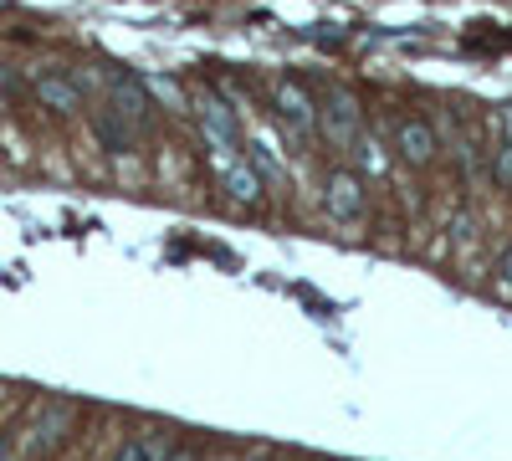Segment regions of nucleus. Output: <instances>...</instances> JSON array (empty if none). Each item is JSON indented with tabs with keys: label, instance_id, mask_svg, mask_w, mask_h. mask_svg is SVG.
Listing matches in <instances>:
<instances>
[{
	"label": "nucleus",
	"instance_id": "obj_1",
	"mask_svg": "<svg viewBox=\"0 0 512 461\" xmlns=\"http://www.w3.org/2000/svg\"><path fill=\"white\" fill-rule=\"evenodd\" d=\"M210 170H216L221 190L236 205H262V175L251 170V159L241 149H210Z\"/></svg>",
	"mask_w": 512,
	"mask_h": 461
},
{
	"label": "nucleus",
	"instance_id": "obj_2",
	"mask_svg": "<svg viewBox=\"0 0 512 461\" xmlns=\"http://www.w3.org/2000/svg\"><path fill=\"white\" fill-rule=\"evenodd\" d=\"M364 205H369V190H364V180L354 170H328V180H323V211L333 221L354 226L364 216Z\"/></svg>",
	"mask_w": 512,
	"mask_h": 461
},
{
	"label": "nucleus",
	"instance_id": "obj_3",
	"mask_svg": "<svg viewBox=\"0 0 512 461\" xmlns=\"http://www.w3.org/2000/svg\"><path fill=\"white\" fill-rule=\"evenodd\" d=\"M277 123L292 134V139H308L313 129H318V103H313V93L303 88V82H277Z\"/></svg>",
	"mask_w": 512,
	"mask_h": 461
},
{
	"label": "nucleus",
	"instance_id": "obj_4",
	"mask_svg": "<svg viewBox=\"0 0 512 461\" xmlns=\"http://www.w3.org/2000/svg\"><path fill=\"white\" fill-rule=\"evenodd\" d=\"M318 129L328 134V144H333V149H349V144L359 139V103H354V93L333 88V93H328V103L318 108Z\"/></svg>",
	"mask_w": 512,
	"mask_h": 461
},
{
	"label": "nucleus",
	"instance_id": "obj_5",
	"mask_svg": "<svg viewBox=\"0 0 512 461\" xmlns=\"http://www.w3.org/2000/svg\"><path fill=\"white\" fill-rule=\"evenodd\" d=\"M395 149L405 164H415V170H425L436 154H441V139L431 129V118H400L395 123Z\"/></svg>",
	"mask_w": 512,
	"mask_h": 461
},
{
	"label": "nucleus",
	"instance_id": "obj_6",
	"mask_svg": "<svg viewBox=\"0 0 512 461\" xmlns=\"http://www.w3.org/2000/svg\"><path fill=\"white\" fill-rule=\"evenodd\" d=\"M200 134H205V149H236V118L221 98L200 103Z\"/></svg>",
	"mask_w": 512,
	"mask_h": 461
},
{
	"label": "nucleus",
	"instance_id": "obj_7",
	"mask_svg": "<svg viewBox=\"0 0 512 461\" xmlns=\"http://www.w3.org/2000/svg\"><path fill=\"white\" fill-rule=\"evenodd\" d=\"M36 98H41V108H52V113H77L82 108V82L62 77V72H47V77H36Z\"/></svg>",
	"mask_w": 512,
	"mask_h": 461
},
{
	"label": "nucleus",
	"instance_id": "obj_8",
	"mask_svg": "<svg viewBox=\"0 0 512 461\" xmlns=\"http://www.w3.org/2000/svg\"><path fill=\"white\" fill-rule=\"evenodd\" d=\"M180 441L169 436V431H139V436H128L118 451H113V461H169V451H175Z\"/></svg>",
	"mask_w": 512,
	"mask_h": 461
},
{
	"label": "nucleus",
	"instance_id": "obj_9",
	"mask_svg": "<svg viewBox=\"0 0 512 461\" xmlns=\"http://www.w3.org/2000/svg\"><path fill=\"white\" fill-rule=\"evenodd\" d=\"M113 103H118V108H113L118 118L128 113L134 123H144V113H149V103H144V82H134V77H118V82H113Z\"/></svg>",
	"mask_w": 512,
	"mask_h": 461
},
{
	"label": "nucleus",
	"instance_id": "obj_10",
	"mask_svg": "<svg viewBox=\"0 0 512 461\" xmlns=\"http://www.w3.org/2000/svg\"><path fill=\"white\" fill-rule=\"evenodd\" d=\"M349 149H354V159L364 164V170H369V175H384V170H390V159H384V154H379V139H374V134H359V139H354Z\"/></svg>",
	"mask_w": 512,
	"mask_h": 461
},
{
	"label": "nucleus",
	"instance_id": "obj_11",
	"mask_svg": "<svg viewBox=\"0 0 512 461\" xmlns=\"http://www.w3.org/2000/svg\"><path fill=\"white\" fill-rule=\"evenodd\" d=\"M67 421H72V415H67L62 405H52V410H47V421L36 426V436H31V441H36V446H57V441H62L57 431H67Z\"/></svg>",
	"mask_w": 512,
	"mask_h": 461
},
{
	"label": "nucleus",
	"instance_id": "obj_12",
	"mask_svg": "<svg viewBox=\"0 0 512 461\" xmlns=\"http://www.w3.org/2000/svg\"><path fill=\"white\" fill-rule=\"evenodd\" d=\"M144 88H149L159 103H169V113L185 108V88H180V82H169V77H144Z\"/></svg>",
	"mask_w": 512,
	"mask_h": 461
},
{
	"label": "nucleus",
	"instance_id": "obj_13",
	"mask_svg": "<svg viewBox=\"0 0 512 461\" xmlns=\"http://www.w3.org/2000/svg\"><path fill=\"white\" fill-rule=\"evenodd\" d=\"M492 180L512 190V144H497L492 149Z\"/></svg>",
	"mask_w": 512,
	"mask_h": 461
},
{
	"label": "nucleus",
	"instance_id": "obj_14",
	"mask_svg": "<svg viewBox=\"0 0 512 461\" xmlns=\"http://www.w3.org/2000/svg\"><path fill=\"white\" fill-rule=\"evenodd\" d=\"M492 282H497L502 298H512V246L502 251V262H497V277H492Z\"/></svg>",
	"mask_w": 512,
	"mask_h": 461
},
{
	"label": "nucleus",
	"instance_id": "obj_15",
	"mask_svg": "<svg viewBox=\"0 0 512 461\" xmlns=\"http://www.w3.org/2000/svg\"><path fill=\"white\" fill-rule=\"evenodd\" d=\"M497 134H502V144H512V103L497 113Z\"/></svg>",
	"mask_w": 512,
	"mask_h": 461
},
{
	"label": "nucleus",
	"instance_id": "obj_16",
	"mask_svg": "<svg viewBox=\"0 0 512 461\" xmlns=\"http://www.w3.org/2000/svg\"><path fill=\"white\" fill-rule=\"evenodd\" d=\"M169 461H195V451H185V446H175V451H169Z\"/></svg>",
	"mask_w": 512,
	"mask_h": 461
},
{
	"label": "nucleus",
	"instance_id": "obj_17",
	"mask_svg": "<svg viewBox=\"0 0 512 461\" xmlns=\"http://www.w3.org/2000/svg\"><path fill=\"white\" fill-rule=\"evenodd\" d=\"M0 108H6V98H0Z\"/></svg>",
	"mask_w": 512,
	"mask_h": 461
}]
</instances>
